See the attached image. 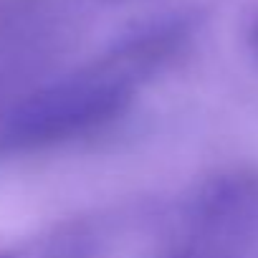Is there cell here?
I'll return each mask as SVG.
<instances>
[{
  "label": "cell",
  "instance_id": "6da1fadb",
  "mask_svg": "<svg viewBox=\"0 0 258 258\" xmlns=\"http://www.w3.org/2000/svg\"><path fill=\"white\" fill-rule=\"evenodd\" d=\"M116 104V91L109 86H74L61 89L53 96H43L31 104L21 119L18 132L33 140L66 135L71 129L94 121L99 114H109Z\"/></svg>",
  "mask_w": 258,
  "mask_h": 258
}]
</instances>
